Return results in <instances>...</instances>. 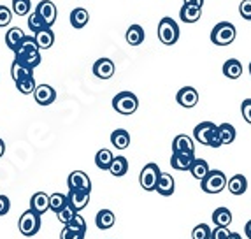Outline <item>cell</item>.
I'll list each match as a JSON object with an SVG mask.
<instances>
[{
  "label": "cell",
  "instance_id": "31",
  "mask_svg": "<svg viewBox=\"0 0 251 239\" xmlns=\"http://www.w3.org/2000/svg\"><path fill=\"white\" fill-rule=\"evenodd\" d=\"M213 222L216 227H228L232 223V213L228 208H216L213 213Z\"/></svg>",
  "mask_w": 251,
  "mask_h": 239
},
{
  "label": "cell",
  "instance_id": "41",
  "mask_svg": "<svg viewBox=\"0 0 251 239\" xmlns=\"http://www.w3.org/2000/svg\"><path fill=\"white\" fill-rule=\"evenodd\" d=\"M67 227H71V229H74V231L86 232V222H84V218L81 216L79 213L74 214V218H72L71 222L67 223Z\"/></svg>",
  "mask_w": 251,
  "mask_h": 239
},
{
  "label": "cell",
  "instance_id": "48",
  "mask_svg": "<svg viewBox=\"0 0 251 239\" xmlns=\"http://www.w3.org/2000/svg\"><path fill=\"white\" fill-rule=\"evenodd\" d=\"M244 234H246L248 238L251 239V220H250V222L246 223V227H244Z\"/></svg>",
  "mask_w": 251,
  "mask_h": 239
},
{
  "label": "cell",
  "instance_id": "26",
  "mask_svg": "<svg viewBox=\"0 0 251 239\" xmlns=\"http://www.w3.org/2000/svg\"><path fill=\"white\" fill-rule=\"evenodd\" d=\"M111 144L116 150H126L130 146V134L125 129H116L111 134Z\"/></svg>",
  "mask_w": 251,
  "mask_h": 239
},
{
  "label": "cell",
  "instance_id": "27",
  "mask_svg": "<svg viewBox=\"0 0 251 239\" xmlns=\"http://www.w3.org/2000/svg\"><path fill=\"white\" fill-rule=\"evenodd\" d=\"M90 21V13L84 7H75L71 13V25L74 28H84Z\"/></svg>",
  "mask_w": 251,
  "mask_h": 239
},
{
  "label": "cell",
  "instance_id": "49",
  "mask_svg": "<svg viewBox=\"0 0 251 239\" xmlns=\"http://www.w3.org/2000/svg\"><path fill=\"white\" fill-rule=\"evenodd\" d=\"M4 153H5V143L0 139V157H4Z\"/></svg>",
  "mask_w": 251,
  "mask_h": 239
},
{
  "label": "cell",
  "instance_id": "22",
  "mask_svg": "<svg viewBox=\"0 0 251 239\" xmlns=\"http://www.w3.org/2000/svg\"><path fill=\"white\" fill-rule=\"evenodd\" d=\"M202 16V7H197V5H188V4H183L179 11V18L181 21L184 23H197Z\"/></svg>",
  "mask_w": 251,
  "mask_h": 239
},
{
  "label": "cell",
  "instance_id": "9",
  "mask_svg": "<svg viewBox=\"0 0 251 239\" xmlns=\"http://www.w3.org/2000/svg\"><path fill=\"white\" fill-rule=\"evenodd\" d=\"M35 13L42 18V21L48 27H53L54 21H56V16H58V9H56V5L51 0H41L37 4V7H35Z\"/></svg>",
  "mask_w": 251,
  "mask_h": 239
},
{
  "label": "cell",
  "instance_id": "2",
  "mask_svg": "<svg viewBox=\"0 0 251 239\" xmlns=\"http://www.w3.org/2000/svg\"><path fill=\"white\" fill-rule=\"evenodd\" d=\"M235 27L230 21H222L214 25V28L211 30V42L216 44V46H228L235 41Z\"/></svg>",
  "mask_w": 251,
  "mask_h": 239
},
{
  "label": "cell",
  "instance_id": "5",
  "mask_svg": "<svg viewBox=\"0 0 251 239\" xmlns=\"http://www.w3.org/2000/svg\"><path fill=\"white\" fill-rule=\"evenodd\" d=\"M18 229L23 236L32 238L41 231V214H37L35 211L26 210L25 213L21 214L18 220Z\"/></svg>",
  "mask_w": 251,
  "mask_h": 239
},
{
  "label": "cell",
  "instance_id": "44",
  "mask_svg": "<svg viewBox=\"0 0 251 239\" xmlns=\"http://www.w3.org/2000/svg\"><path fill=\"white\" fill-rule=\"evenodd\" d=\"M239 13L244 20L251 21V0H243L241 5H239Z\"/></svg>",
  "mask_w": 251,
  "mask_h": 239
},
{
  "label": "cell",
  "instance_id": "51",
  "mask_svg": "<svg viewBox=\"0 0 251 239\" xmlns=\"http://www.w3.org/2000/svg\"><path fill=\"white\" fill-rule=\"evenodd\" d=\"M250 76H251V63H250Z\"/></svg>",
  "mask_w": 251,
  "mask_h": 239
},
{
  "label": "cell",
  "instance_id": "12",
  "mask_svg": "<svg viewBox=\"0 0 251 239\" xmlns=\"http://www.w3.org/2000/svg\"><path fill=\"white\" fill-rule=\"evenodd\" d=\"M32 95L39 106H50L56 101V90L50 84H37Z\"/></svg>",
  "mask_w": 251,
  "mask_h": 239
},
{
  "label": "cell",
  "instance_id": "11",
  "mask_svg": "<svg viewBox=\"0 0 251 239\" xmlns=\"http://www.w3.org/2000/svg\"><path fill=\"white\" fill-rule=\"evenodd\" d=\"M90 202V192L84 190H69L67 193V206H71L75 213L83 211Z\"/></svg>",
  "mask_w": 251,
  "mask_h": 239
},
{
  "label": "cell",
  "instance_id": "4",
  "mask_svg": "<svg viewBox=\"0 0 251 239\" xmlns=\"http://www.w3.org/2000/svg\"><path fill=\"white\" fill-rule=\"evenodd\" d=\"M113 107L116 113L128 116V114H134L135 111H137L139 99H137V95L132 92H120L113 99Z\"/></svg>",
  "mask_w": 251,
  "mask_h": 239
},
{
  "label": "cell",
  "instance_id": "30",
  "mask_svg": "<svg viewBox=\"0 0 251 239\" xmlns=\"http://www.w3.org/2000/svg\"><path fill=\"white\" fill-rule=\"evenodd\" d=\"M209 164L205 162L204 159H195L192 162V165H190V172H192V176L195 178V180L202 181L205 178V174L209 172Z\"/></svg>",
  "mask_w": 251,
  "mask_h": 239
},
{
  "label": "cell",
  "instance_id": "20",
  "mask_svg": "<svg viewBox=\"0 0 251 239\" xmlns=\"http://www.w3.org/2000/svg\"><path fill=\"white\" fill-rule=\"evenodd\" d=\"M226 186H228V192L232 195H243L248 190V180L243 174H235L230 180H226Z\"/></svg>",
  "mask_w": 251,
  "mask_h": 239
},
{
  "label": "cell",
  "instance_id": "50",
  "mask_svg": "<svg viewBox=\"0 0 251 239\" xmlns=\"http://www.w3.org/2000/svg\"><path fill=\"white\" fill-rule=\"evenodd\" d=\"M230 239H243V238H241V236H239L237 232H232V234H230Z\"/></svg>",
  "mask_w": 251,
  "mask_h": 239
},
{
  "label": "cell",
  "instance_id": "47",
  "mask_svg": "<svg viewBox=\"0 0 251 239\" xmlns=\"http://www.w3.org/2000/svg\"><path fill=\"white\" fill-rule=\"evenodd\" d=\"M184 4H188V5H197V7H202V5H204V0H184Z\"/></svg>",
  "mask_w": 251,
  "mask_h": 239
},
{
  "label": "cell",
  "instance_id": "37",
  "mask_svg": "<svg viewBox=\"0 0 251 239\" xmlns=\"http://www.w3.org/2000/svg\"><path fill=\"white\" fill-rule=\"evenodd\" d=\"M46 23L42 21V18L39 16L37 13H32V14H28V28L32 30V34H35L37 30H42V28H46Z\"/></svg>",
  "mask_w": 251,
  "mask_h": 239
},
{
  "label": "cell",
  "instance_id": "1",
  "mask_svg": "<svg viewBox=\"0 0 251 239\" xmlns=\"http://www.w3.org/2000/svg\"><path fill=\"white\" fill-rule=\"evenodd\" d=\"M14 58L20 60V62H23L25 65H28V67L35 69L41 63V50L37 48V44H35L34 37L32 35H25V39L18 44V48L14 50Z\"/></svg>",
  "mask_w": 251,
  "mask_h": 239
},
{
  "label": "cell",
  "instance_id": "29",
  "mask_svg": "<svg viewBox=\"0 0 251 239\" xmlns=\"http://www.w3.org/2000/svg\"><path fill=\"white\" fill-rule=\"evenodd\" d=\"M107 171L111 172L113 176H116V178L125 176L126 171H128V160H126L125 157H114Z\"/></svg>",
  "mask_w": 251,
  "mask_h": 239
},
{
  "label": "cell",
  "instance_id": "28",
  "mask_svg": "<svg viewBox=\"0 0 251 239\" xmlns=\"http://www.w3.org/2000/svg\"><path fill=\"white\" fill-rule=\"evenodd\" d=\"M25 39V32L20 28V27H11V28L5 32V44H7L9 50H16L18 44Z\"/></svg>",
  "mask_w": 251,
  "mask_h": 239
},
{
  "label": "cell",
  "instance_id": "32",
  "mask_svg": "<svg viewBox=\"0 0 251 239\" xmlns=\"http://www.w3.org/2000/svg\"><path fill=\"white\" fill-rule=\"evenodd\" d=\"M114 155H113V151L107 150V148H102V150L97 151V155H95V165L99 169H102V171H107L109 165H111V162H113Z\"/></svg>",
  "mask_w": 251,
  "mask_h": 239
},
{
  "label": "cell",
  "instance_id": "8",
  "mask_svg": "<svg viewBox=\"0 0 251 239\" xmlns=\"http://www.w3.org/2000/svg\"><path fill=\"white\" fill-rule=\"evenodd\" d=\"M216 130L218 125H214L213 122H202L193 129V137L197 143L204 144V146H211V141H213Z\"/></svg>",
  "mask_w": 251,
  "mask_h": 239
},
{
  "label": "cell",
  "instance_id": "10",
  "mask_svg": "<svg viewBox=\"0 0 251 239\" xmlns=\"http://www.w3.org/2000/svg\"><path fill=\"white\" fill-rule=\"evenodd\" d=\"M69 190H84V192H92V181L88 174L83 171H74L67 178Z\"/></svg>",
  "mask_w": 251,
  "mask_h": 239
},
{
  "label": "cell",
  "instance_id": "43",
  "mask_svg": "<svg viewBox=\"0 0 251 239\" xmlns=\"http://www.w3.org/2000/svg\"><path fill=\"white\" fill-rule=\"evenodd\" d=\"M230 234L228 227H216L214 231H211V239H230Z\"/></svg>",
  "mask_w": 251,
  "mask_h": 239
},
{
  "label": "cell",
  "instance_id": "18",
  "mask_svg": "<svg viewBox=\"0 0 251 239\" xmlns=\"http://www.w3.org/2000/svg\"><path fill=\"white\" fill-rule=\"evenodd\" d=\"M193 160H195V153H172L171 165L176 171H190Z\"/></svg>",
  "mask_w": 251,
  "mask_h": 239
},
{
  "label": "cell",
  "instance_id": "25",
  "mask_svg": "<svg viewBox=\"0 0 251 239\" xmlns=\"http://www.w3.org/2000/svg\"><path fill=\"white\" fill-rule=\"evenodd\" d=\"M114 222H116V216H114V213L111 210H100L95 216V223L100 231L111 229L114 225Z\"/></svg>",
  "mask_w": 251,
  "mask_h": 239
},
{
  "label": "cell",
  "instance_id": "40",
  "mask_svg": "<svg viewBox=\"0 0 251 239\" xmlns=\"http://www.w3.org/2000/svg\"><path fill=\"white\" fill-rule=\"evenodd\" d=\"M86 232H79V231H74L71 227L63 225V231L60 234V239H84Z\"/></svg>",
  "mask_w": 251,
  "mask_h": 239
},
{
  "label": "cell",
  "instance_id": "38",
  "mask_svg": "<svg viewBox=\"0 0 251 239\" xmlns=\"http://www.w3.org/2000/svg\"><path fill=\"white\" fill-rule=\"evenodd\" d=\"M193 239H211V229L207 223H199L192 232Z\"/></svg>",
  "mask_w": 251,
  "mask_h": 239
},
{
  "label": "cell",
  "instance_id": "34",
  "mask_svg": "<svg viewBox=\"0 0 251 239\" xmlns=\"http://www.w3.org/2000/svg\"><path fill=\"white\" fill-rule=\"evenodd\" d=\"M67 206V195L65 193H51L50 195V210L54 211V213H58L62 208H65Z\"/></svg>",
  "mask_w": 251,
  "mask_h": 239
},
{
  "label": "cell",
  "instance_id": "21",
  "mask_svg": "<svg viewBox=\"0 0 251 239\" xmlns=\"http://www.w3.org/2000/svg\"><path fill=\"white\" fill-rule=\"evenodd\" d=\"M11 76H13L14 83H16V81H21V80H25V78L34 76V69L28 67V65H25V63L20 62V60L14 58L13 65H11Z\"/></svg>",
  "mask_w": 251,
  "mask_h": 239
},
{
  "label": "cell",
  "instance_id": "6",
  "mask_svg": "<svg viewBox=\"0 0 251 239\" xmlns=\"http://www.w3.org/2000/svg\"><path fill=\"white\" fill-rule=\"evenodd\" d=\"M201 188L205 193H220L226 188V176L222 171H209L205 174V178L201 181Z\"/></svg>",
  "mask_w": 251,
  "mask_h": 239
},
{
  "label": "cell",
  "instance_id": "46",
  "mask_svg": "<svg viewBox=\"0 0 251 239\" xmlns=\"http://www.w3.org/2000/svg\"><path fill=\"white\" fill-rule=\"evenodd\" d=\"M9 210H11V201H9V197L7 195H0V216L7 214Z\"/></svg>",
  "mask_w": 251,
  "mask_h": 239
},
{
  "label": "cell",
  "instance_id": "7",
  "mask_svg": "<svg viewBox=\"0 0 251 239\" xmlns=\"http://www.w3.org/2000/svg\"><path fill=\"white\" fill-rule=\"evenodd\" d=\"M160 172H162L160 167L156 164H153V162L144 165V169L141 171V176H139V183H141V186H143L146 192H155Z\"/></svg>",
  "mask_w": 251,
  "mask_h": 239
},
{
  "label": "cell",
  "instance_id": "16",
  "mask_svg": "<svg viewBox=\"0 0 251 239\" xmlns=\"http://www.w3.org/2000/svg\"><path fill=\"white\" fill-rule=\"evenodd\" d=\"M172 153H195L193 139L186 134H179L172 141Z\"/></svg>",
  "mask_w": 251,
  "mask_h": 239
},
{
  "label": "cell",
  "instance_id": "35",
  "mask_svg": "<svg viewBox=\"0 0 251 239\" xmlns=\"http://www.w3.org/2000/svg\"><path fill=\"white\" fill-rule=\"evenodd\" d=\"M35 86H37V83H35L34 76H30V78H25V80L21 81H16V88L20 93H23V95H32L35 90Z\"/></svg>",
  "mask_w": 251,
  "mask_h": 239
},
{
  "label": "cell",
  "instance_id": "17",
  "mask_svg": "<svg viewBox=\"0 0 251 239\" xmlns=\"http://www.w3.org/2000/svg\"><path fill=\"white\" fill-rule=\"evenodd\" d=\"M32 37H34V41H35V44H37L39 50H50V48L54 44V34H53V30H51V27L37 30Z\"/></svg>",
  "mask_w": 251,
  "mask_h": 239
},
{
  "label": "cell",
  "instance_id": "42",
  "mask_svg": "<svg viewBox=\"0 0 251 239\" xmlns=\"http://www.w3.org/2000/svg\"><path fill=\"white\" fill-rule=\"evenodd\" d=\"M11 20H13V11L5 7V5H0V28L7 27L11 23Z\"/></svg>",
  "mask_w": 251,
  "mask_h": 239
},
{
  "label": "cell",
  "instance_id": "36",
  "mask_svg": "<svg viewBox=\"0 0 251 239\" xmlns=\"http://www.w3.org/2000/svg\"><path fill=\"white\" fill-rule=\"evenodd\" d=\"M30 9H32V4H30V0H13V14L16 16H26L30 14Z\"/></svg>",
  "mask_w": 251,
  "mask_h": 239
},
{
  "label": "cell",
  "instance_id": "33",
  "mask_svg": "<svg viewBox=\"0 0 251 239\" xmlns=\"http://www.w3.org/2000/svg\"><path fill=\"white\" fill-rule=\"evenodd\" d=\"M218 135H220V141L223 144H232L235 141V129L230 123H222L218 125Z\"/></svg>",
  "mask_w": 251,
  "mask_h": 239
},
{
  "label": "cell",
  "instance_id": "13",
  "mask_svg": "<svg viewBox=\"0 0 251 239\" xmlns=\"http://www.w3.org/2000/svg\"><path fill=\"white\" fill-rule=\"evenodd\" d=\"M176 101L179 106L190 109V107H195L199 104V92L193 86H183V88L177 92Z\"/></svg>",
  "mask_w": 251,
  "mask_h": 239
},
{
  "label": "cell",
  "instance_id": "15",
  "mask_svg": "<svg viewBox=\"0 0 251 239\" xmlns=\"http://www.w3.org/2000/svg\"><path fill=\"white\" fill-rule=\"evenodd\" d=\"M174 188H176V183H174V178L169 174V172H160L158 181H156L155 192H158L163 197H169L174 193Z\"/></svg>",
  "mask_w": 251,
  "mask_h": 239
},
{
  "label": "cell",
  "instance_id": "39",
  "mask_svg": "<svg viewBox=\"0 0 251 239\" xmlns=\"http://www.w3.org/2000/svg\"><path fill=\"white\" fill-rule=\"evenodd\" d=\"M75 211L72 210L71 206H65V208H62V210L56 213V216H58V222L63 223V225H67L69 222H71L72 218H74Z\"/></svg>",
  "mask_w": 251,
  "mask_h": 239
},
{
  "label": "cell",
  "instance_id": "24",
  "mask_svg": "<svg viewBox=\"0 0 251 239\" xmlns=\"http://www.w3.org/2000/svg\"><path fill=\"white\" fill-rule=\"evenodd\" d=\"M144 37H146V34H144V28L141 25H130L125 34V39L130 46H139V44H143Z\"/></svg>",
  "mask_w": 251,
  "mask_h": 239
},
{
  "label": "cell",
  "instance_id": "19",
  "mask_svg": "<svg viewBox=\"0 0 251 239\" xmlns=\"http://www.w3.org/2000/svg\"><path fill=\"white\" fill-rule=\"evenodd\" d=\"M30 210L35 211L37 214H44L48 210H50V195L44 192H37L32 195L30 199Z\"/></svg>",
  "mask_w": 251,
  "mask_h": 239
},
{
  "label": "cell",
  "instance_id": "23",
  "mask_svg": "<svg viewBox=\"0 0 251 239\" xmlns=\"http://www.w3.org/2000/svg\"><path fill=\"white\" fill-rule=\"evenodd\" d=\"M243 74V65L237 58H228L223 63V76L228 80H239Z\"/></svg>",
  "mask_w": 251,
  "mask_h": 239
},
{
  "label": "cell",
  "instance_id": "3",
  "mask_svg": "<svg viewBox=\"0 0 251 239\" xmlns=\"http://www.w3.org/2000/svg\"><path fill=\"white\" fill-rule=\"evenodd\" d=\"M158 39L165 46L176 44L179 39V25L171 16H163L158 23Z\"/></svg>",
  "mask_w": 251,
  "mask_h": 239
},
{
  "label": "cell",
  "instance_id": "45",
  "mask_svg": "<svg viewBox=\"0 0 251 239\" xmlns=\"http://www.w3.org/2000/svg\"><path fill=\"white\" fill-rule=\"evenodd\" d=\"M241 113H243V118L246 120V123L251 125V99L243 101V104H241Z\"/></svg>",
  "mask_w": 251,
  "mask_h": 239
},
{
  "label": "cell",
  "instance_id": "14",
  "mask_svg": "<svg viewBox=\"0 0 251 239\" xmlns=\"http://www.w3.org/2000/svg\"><path fill=\"white\" fill-rule=\"evenodd\" d=\"M114 62L111 58H99L93 63V74L99 78V80H111L114 76Z\"/></svg>",
  "mask_w": 251,
  "mask_h": 239
}]
</instances>
